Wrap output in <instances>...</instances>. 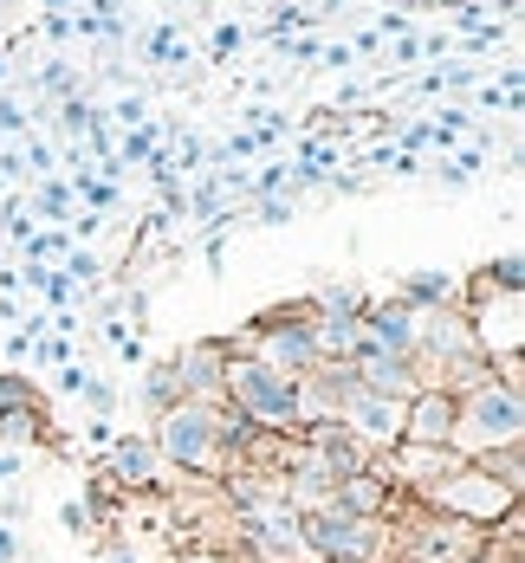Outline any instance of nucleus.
<instances>
[{
    "instance_id": "7",
    "label": "nucleus",
    "mask_w": 525,
    "mask_h": 563,
    "mask_svg": "<svg viewBox=\"0 0 525 563\" xmlns=\"http://www.w3.org/2000/svg\"><path fill=\"white\" fill-rule=\"evenodd\" d=\"M163 460L150 448V434H117L111 448H105V479H111L123 499H136V493H156L163 486Z\"/></svg>"
},
{
    "instance_id": "19",
    "label": "nucleus",
    "mask_w": 525,
    "mask_h": 563,
    "mask_svg": "<svg viewBox=\"0 0 525 563\" xmlns=\"http://www.w3.org/2000/svg\"><path fill=\"white\" fill-rule=\"evenodd\" d=\"M26 363H33V369H65V363H72V343L53 338V331H40L33 350H26Z\"/></svg>"
},
{
    "instance_id": "13",
    "label": "nucleus",
    "mask_w": 525,
    "mask_h": 563,
    "mask_svg": "<svg viewBox=\"0 0 525 563\" xmlns=\"http://www.w3.org/2000/svg\"><path fill=\"white\" fill-rule=\"evenodd\" d=\"M26 214H33V221L65 227L72 214H78V201H72V181H40V188L26 195Z\"/></svg>"
},
{
    "instance_id": "3",
    "label": "nucleus",
    "mask_w": 525,
    "mask_h": 563,
    "mask_svg": "<svg viewBox=\"0 0 525 563\" xmlns=\"http://www.w3.org/2000/svg\"><path fill=\"white\" fill-rule=\"evenodd\" d=\"M221 401H233L253 428H298V383L280 376V369H266L260 356H228Z\"/></svg>"
},
{
    "instance_id": "26",
    "label": "nucleus",
    "mask_w": 525,
    "mask_h": 563,
    "mask_svg": "<svg viewBox=\"0 0 525 563\" xmlns=\"http://www.w3.org/2000/svg\"><path fill=\"white\" fill-rule=\"evenodd\" d=\"M20 518H26V493L7 486V499H0V525H20Z\"/></svg>"
},
{
    "instance_id": "22",
    "label": "nucleus",
    "mask_w": 525,
    "mask_h": 563,
    "mask_svg": "<svg viewBox=\"0 0 525 563\" xmlns=\"http://www.w3.org/2000/svg\"><path fill=\"white\" fill-rule=\"evenodd\" d=\"M292 208H298L292 195H260V227H286Z\"/></svg>"
},
{
    "instance_id": "17",
    "label": "nucleus",
    "mask_w": 525,
    "mask_h": 563,
    "mask_svg": "<svg viewBox=\"0 0 525 563\" xmlns=\"http://www.w3.org/2000/svg\"><path fill=\"white\" fill-rule=\"evenodd\" d=\"M72 201L85 208V214H111L117 208V181H105V175H72Z\"/></svg>"
},
{
    "instance_id": "21",
    "label": "nucleus",
    "mask_w": 525,
    "mask_h": 563,
    "mask_svg": "<svg viewBox=\"0 0 525 563\" xmlns=\"http://www.w3.org/2000/svg\"><path fill=\"white\" fill-rule=\"evenodd\" d=\"M58 525H65L72 538H78V531H98V518H91V506H85V499H65V506H58Z\"/></svg>"
},
{
    "instance_id": "9",
    "label": "nucleus",
    "mask_w": 525,
    "mask_h": 563,
    "mask_svg": "<svg viewBox=\"0 0 525 563\" xmlns=\"http://www.w3.org/2000/svg\"><path fill=\"white\" fill-rule=\"evenodd\" d=\"M455 434V395L448 389H415L403 401V441L415 448H448Z\"/></svg>"
},
{
    "instance_id": "23",
    "label": "nucleus",
    "mask_w": 525,
    "mask_h": 563,
    "mask_svg": "<svg viewBox=\"0 0 525 563\" xmlns=\"http://www.w3.org/2000/svg\"><path fill=\"white\" fill-rule=\"evenodd\" d=\"M233 53H240V26H233V20H221V26H215V46H208V58L221 65V58H233Z\"/></svg>"
},
{
    "instance_id": "31",
    "label": "nucleus",
    "mask_w": 525,
    "mask_h": 563,
    "mask_svg": "<svg viewBox=\"0 0 525 563\" xmlns=\"http://www.w3.org/2000/svg\"><path fill=\"white\" fill-rule=\"evenodd\" d=\"M428 7H441V13H467L473 0H428Z\"/></svg>"
},
{
    "instance_id": "18",
    "label": "nucleus",
    "mask_w": 525,
    "mask_h": 563,
    "mask_svg": "<svg viewBox=\"0 0 525 563\" xmlns=\"http://www.w3.org/2000/svg\"><path fill=\"white\" fill-rule=\"evenodd\" d=\"M46 395L33 376H20V369H0V408H40Z\"/></svg>"
},
{
    "instance_id": "25",
    "label": "nucleus",
    "mask_w": 525,
    "mask_h": 563,
    "mask_svg": "<svg viewBox=\"0 0 525 563\" xmlns=\"http://www.w3.org/2000/svg\"><path fill=\"white\" fill-rule=\"evenodd\" d=\"M175 563H247V551L233 544V551H182Z\"/></svg>"
},
{
    "instance_id": "8",
    "label": "nucleus",
    "mask_w": 525,
    "mask_h": 563,
    "mask_svg": "<svg viewBox=\"0 0 525 563\" xmlns=\"http://www.w3.org/2000/svg\"><path fill=\"white\" fill-rule=\"evenodd\" d=\"M415 324H422V311L403 305V298H370L363 318H357L363 343L383 350V356H415Z\"/></svg>"
},
{
    "instance_id": "16",
    "label": "nucleus",
    "mask_w": 525,
    "mask_h": 563,
    "mask_svg": "<svg viewBox=\"0 0 525 563\" xmlns=\"http://www.w3.org/2000/svg\"><path fill=\"white\" fill-rule=\"evenodd\" d=\"M143 53L156 58V65H188V40H182V20H156V26H150V40H143Z\"/></svg>"
},
{
    "instance_id": "14",
    "label": "nucleus",
    "mask_w": 525,
    "mask_h": 563,
    "mask_svg": "<svg viewBox=\"0 0 525 563\" xmlns=\"http://www.w3.org/2000/svg\"><path fill=\"white\" fill-rule=\"evenodd\" d=\"M311 305H318L325 318H363L370 291H363V285H350V279H338V285H318V291H311Z\"/></svg>"
},
{
    "instance_id": "28",
    "label": "nucleus",
    "mask_w": 525,
    "mask_h": 563,
    "mask_svg": "<svg viewBox=\"0 0 525 563\" xmlns=\"http://www.w3.org/2000/svg\"><path fill=\"white\" fill-rule=\"evenodd\" d=\"M85 441H91V448H111L117 428H111V421H85Z\"/></svg>"
},
{
    "instance_id": "27",
    "label": "nucleus",
    "mask_w": 525,
    "mask_h": 563,
    "mask_svg": "<svg viewBox=\"0 0 525 563\" xmlns=\"http://www.w3.org/2000/svg\"><path fill=\"white\" fill-rule=\"evenodd\" d=\"M0 563H20V525H0Z\"/></svg>"
},
{
    "instance_id": "33",
    "label": "nucleus",
    "mask_w": 525,
    "mask_h": 563,
    "mask_svg": "<svg viewBox=\"0 0 525 563\" xmlns=\"http://www.w3.org/2000/svg\"><path fill=\"white\" fill-rule=\"evenodd\" d=\"M7 318H13V298H0V324H7Z\"/></svg>"
},
{
    "instance_id": "24",
    "label": "nucleus",
    "mask_w": 525,
    "mask_h": 563,
    "mask_svg": "<svg viewBox=\"0 0 525 563\" xmlns=\"http://www.w3.org/2000/svg\"><path fill=\"white\" fill-rule=\"evenodd\" d=\"M280 53L298 58V65H305V58H318V33H292V40H280Z\"/></svg>"
},
{
    "instance_id": "5",
    "label": "nucleus",
    "mask_w": 525,
    "mask_h": 563,
    "mask_svg": "<svg viewBox=\"0 0 525 563\" xmlns=\"http://www.w3.org/2000/svg\"><path fill=\"white\" fill-rule=\"evenodd\" d=\"M467 338L486 363H506V356H525V291H480L461 305Z\"/></svg>"
},
{
    "instance_id": "20",
    "label": "nucleus",
    "mask_w": 525,
    "mask_h": 563,
    "mask_svg": "<svg viewBox=\"0 0 525 563\" xmlns=\"http://www.w3.org/2000/svg\"><path fill=\"white\" fill-rule=\"evenodd\" d=\"M72 395H78V401L91 408V421H111V408H117V389H111V383H98V376L85 369V383H78Z\"/></svg>"
},
{
    "instance_id": "29",
    "label": "nucleus",
    "mask_w": 525,
    "mask_h": 563,
    "mask_svg": "<svg viewBox=\"0 0 525 563\" xmlns=\"http://www.w3.org/2000/svg\"><path fill=\"white\" fill-rule=\"evenodd\" d=\"M325 65H331V71H344V65H357V53H350V40H338V46H325Z\"/></svg>"
},
{
    "instance_id": "12",
    "label": "nucleus",
    "mask_w": 525,
    "mask_h": 563,
    "mask_svg": "<svg viewBox=\"0 0 525 563\" xmlns=\"http://www.w3.org/2000/svg\"><path fill=\"white\" fill-rule=\"evenodd\" d=\"M473 466H480V473H486V479H500V486H506V493H519V499H525V441H506V448L480 453V460H473Z\"/></svg>"
},
{
    "instance_id": "2",
    "label": "nucleus",
    "mask_w": 525,
    "mask_h": 563,
    "mask_svg": "<svg viewBox=\"0 0 525 563\" xmlns=\"http://www.w3.org/2000/svg\"><path fill=\"white\" fill-rule=\"evenodd\" d=\"M506 441H525V395L506 389V383H480V389L455 395V434L448 448L461 460H480V453L506 448Z\"/></svg>"
},
{
    "instance_id": "10",
    "label": "nucleus",
    "mask_w": 525,
    "mask_h": 563,
    "mask_svg": "<svg viewBox=\"0 0 525 563\" xmlns=\"http://www.w3.org/2000/svg\"><path fill=\"white\" fill-rule=\"evenodd\" d=\"M396 493H403V486H390V479H383V473H370V460H363V473H350V479L331 486V506L350 511V518H383Z\"/></svg>"
},
{
    "instance_id": "32",
    "label": "nucleus",
    "mask_w": 525,
    "mask_h": 563,
    "mask_svg": "<svg viewBox=\"0 0 525 563\" xmlns=\"http://www.w3.org/2000/svg\"><path fill=\"white\" fill-rule=\"evenodd\" d=\"M7 71H13V46H0V85H7Z\"/></svg>"
},
{
    "instance_id": "1",
    "label": "nucleus",
    "mask_w": 525,
    "mask_h": 563,
    "mask_svg": "<svg viewBox=\"0 0 525 563\" xmlns=\"http://www.w3.org/2000/svg\"><path fill=\"white\" fill-rule=\"evenodd\" d=\"M215 408L221 401H175L169 415H156V434H150L156 460L175 466V473H188V479H201V486H221L233 473V448L221 434Z\"/></svg>"
},
{
    "instance_id": "30",
    "label": "nucleus",
    "mask_w": 525,
    "mask_h": 563,
    "mask_svg": "<svg viewBox=\"0 0 525 563\" xmlns=\"http://www.w3.org/2000/svg\"><path fill=\"white\" fill-rule=\"evenodd\" d=\"M26 466V453H0V486H13V473Z\"/></svg>"
},
{
    "instance_id": "4",
    "label": "nucleus",
    "mask_w": 525,
    "mask_h": 563,
    "mask_svg": "<svg viewBox=\"0 0 525 563\" xmlns=\"http://www.w3.org/2000/svg\"><path fill=\"white\" fill-rule=\"evenodd\" d=\"M422 506L428 511H441V518H461V525H473V531H493V518L506 506H519V493H506L500 479H486L473 460H461L441 486H428L422 493Z\"/></svg>"
},
{
    "instance_id": "11",
    "label": "nucleus",
    "mask_w": 525,
    "mask_h": 563,
    "mask_svg": "<svg viewBox=\"0 0 525 563\" xmlns=\"http://www.w3.org/2000/svg\"><path fill=\"white\" fill-rule=\"evenodd\" d=\"M396 298L415 305V311H448V305L461 311V279H455V273H403Z\"/></svg>"
},
{
    "instance_id": "15",
    "label": "nucleus",
    "mask_w": 525,
    "mask_h": 563,
    "mask_svg": "<svg viewBox=\"0 0 525 563\" xmlns=\"http://www.w3.org/2000/svg\"><path fill=\"white\" fill-rule=\"evenodd\" d=\"M143 401H150V415H169L175 401H182V383H175V363H169V356L143 369Z\"/></svg>"
},
{
    "instance_id": "6",
    "label": "nucleus",
    "mask_w": 525,
    "mask_h": 563,
    "mask_svg": "<svg viewBox=\"0 0 525 563\" xmlns=\"http://www.w3.org/2000/svg\"><path fill=\"white\" fill-rule=\"evenodd\" d=\"M338 428H344L363 453H390V448H403V401L363 389V383L350 376L344 401H338Z\"/></svg>"
}]
</instances>
